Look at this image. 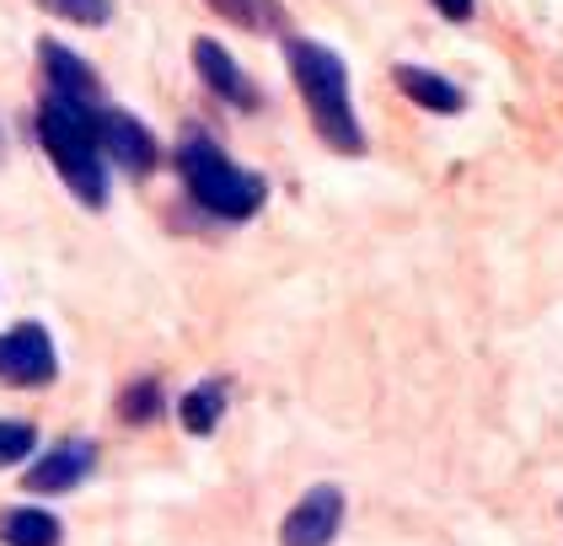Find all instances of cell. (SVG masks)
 <instances>
[{
    "mask_svg": "<svg viewBox=\"0 0 563 546\" xmlns=\"http://www.w3.org/2000/svg\"><path fill=\"white\" fill-rule=\"evenodd\" d=\"M290 76L301 86L306 108H311V124L317 134L333 145V151H344V156H360L365 151V129L354 119V102H349V70L344 59L333 54V48H322V43H290Z\"/></svg>",
    "mask_w": 563,
    "mask_h": 546,
    "instance_id": "1",
    "label": "cell"
},
{
    "mask_svg": "<svg viewBox=\"0 0 563 546\" xmlns=\"http://www.w3.org/2000/svg\"><path fill=\"white\" fill-rule=\"evenodd\" d=\"M38 134H44V151L54 156L59 177L76 188V199L97 210V204L108 199V171L97 161V151H102V140H97V113L48 97L44 108H38Z\"/></svg>",
    "mask_w": 563,
    "mask_h": 546,
    "instance_id": "2",
    "label": "cell"
},
{
    "mask_svg": "<svg viewBox=\"0 0 563 546\" xmlns=\"http://www.w3.org/2000/svg\"><path fill=\"white\" fill-rule=\"evenodd\" d=\"M183 177H188L194 204H205V210L220 214V220H247V214H258L263 193H268L263 177L242 171L220 145L199 140V134L183 145Z\"/></svg>",
    "mask_w": 563,
    "mask_h": 546,
    "instance_id": "3",
    "label": "cell"
},
{
    "mask_svg": "<svg viewBox=\"0 0 563 546\" xmlns=\"http://www.w3.org/2000/svg\"><path fill=\"white\" fill-rule=\"evenodd\" d=\"M59 370L54 343L38 322H16L11 333H0V380L11 386H48Z\"/></svg>",
    "mask_w": 563,
    "mask_h": 546,
    "instance_id": "4",
    "label": "cell"
},
{
    "mask_svg": "<svg viewBox=\"0 0 563 546\" xmlns=\"http://www.w3.org/2000/svg\"><path fill=\"white\" fill-rule=\"evenodd\" d=\"M339 525H344V493L333 482H322V488H311L301 504L285 514L279 546H333Z\"/></svg>",
    "mask_w": 563,
    "mask_h": 546,
    "instance_id": "5",
    "label": "cell"
},
{
    "mask_svg": "<svg viewBox=\"0 0 563 546\" xmlns=\"http://www.w3.org/2000/svg\"><path fill=\"white\" fill-rule=\"evenodd\" d=\"M38 65H44L48 76V97H59V102H70V108H91L97 102V76H91V65L81 59V54H70L65 43L44 38L38 43Z\"/></svg>",
    "mask_w": 563,
    "mask_h": 546,
    "instance_id": "6",
    "label": "cell"
},
{
    "mask_svg": "<svg viewBox=\"0 0 563 546\" xmlns=\"http://www.w3.org/2000/svg\"><path fill=\"white\" fill-rule=\"evenodd\" d=\"M97 140H102V151L124 171H134V177H145V171L156 167V140L145 134L140 119L119 113V108H113V113H97Z\"/></svg>",
    "mask_w": 563,
    "mask_h": 546,
    "instance_id": "7",
    "label": "cell"
},
{
    "mask_svg": "<svg viewBox=\"0 0 563 546\" xmlns=\"http://www.w3.org/2000/svg\"><path fill=\"white\" fill-rule=\"evenodd\" d=\"M194 65H199V76H205V86L216 91V97H225L231 108H258V86L242 76V65L220 48L216 38H199L194 43Z\"/></svg>",
    "mask_w": 563,
    "mask_h": 546,
    "instance_id": "8",
    "label": "cell"
},
{
    "mask_svg": "<svg viewBox=\"0 0 563 546\" xmlns=\"http://www.w3.org/2000/svg\"><path fill=\"white\" fill-rule=\"evenodd\" d=\"M91 461H97V450H91L87 439H70V445H54L44 461L27 466V493H65V488H76L81 477L91 471Z\"/></svg>",
    "mask_w": 563,
    "mask_h": 546,
    "instance_id": "9",
    "label": "cell"
},
{
    "mask_svg": "<svg viewBox=\"0 0 563 546\" xmlns=\"http://www.w3.org/2000/svg\"><path fill=\"white\" fill-rule=\"evenodd\" d=\"M397 86L419 102V108H430V113H462V91L445 81V76H434V70H419V65H397L391 70Z\"/></svg>",
    "mask_w": 563,
    "mask_h": 546,
    "instance_id": "10",
    "label": "cell"
},
{
    "mask_svg": "<svg viewBox=\"0 0 563 546\" xmlns=\"http://www.w3.org/2000/svg\"><path fill=\"white\" fill-rule=\"evenodd\" d=\"M59 520L44 509H5L0 514V542L5 546H59Z\"/></svg>",
    "mask_w": 563,
    "mask_h": 546,
    "instance_id": "11",
    "label": "cell"
},
{
    "mask_svg": "<svg viewBox=\"0 0 563 546\" xmlns=\"http://www.w3.org/2000/svg\"><path fill=\"white\" fill-rule=\"evenodd\" d=\"M220 419H225V386H220V380H205V386L183 391V402H177V423H183L188 434H216Z\"/></svg>",
    "mask_w": 563,
    "mask_h": 546,
    "instance_id": "12",
    "label": "cell"
},
{
    "mask_svg": "<svg viewBox=\"0 0 563 546\" xmlns=\"http://www.w3.org/2000/svg\"><path fill=\"white\" fill-rule=\"evenodd\" d=\"M225 22L247 27V33H279L285 27V5L279 0H210Z\"/></svg>",
    "mask_w": 563,
    "mask_h": 546,
    "instance_id": "13",
    "label": "cell"
},
{
    "mask_svg": "<svg viewBox=\"0 0 563 546\" xmlns=\"http://www.w3.org/2000/svg\"><path fill=\"white\" fill-rule=\"evenodd\" d=\"M33 456V423H0V466L11 461H27Z\"/></svg>",
    "mask_w": 563,
    "mask_h": 546,
    "instance_id": "14",
    "label": "cell"
},
{
    "mask_svg": "<svg viewBox=\"0 0 563 546\" xmlns=\"http://www.w3.org/2000/svg\"><path fill=\"white\" fill-rule=\"evenodd\" d=\"M156 402H162V391H156V380H140V386H130L124 397H119V413L130 423H145L151 413H156Z\"/></svg>",
    "mask_w": 563,
    "mask_h": 546,
    "instance_id": "15",
    "label": "cell"
},
{
    "mask_svg": "<svg viewBox=\"0 0 563 546\" xmlns=\"http://www.w3.org/2000/svg\"><path fill=\"white\" fill-rule=\"evenodd\" d=\"M44 5L59 11V16H70V22H87V27H97V22L113 16V0H44Z\"/></svg>",
    "mask_w": 563,
    "mask_h": 546,
    "instance_id": "16",
    "label": "cell"
},
{
    "mask_svg": "<svg viewBox=\"0 0 563 546\" xmlns=\"http://www.w3.org/2000/svg\"><path fill=\"white\" fill-rule=\"evenodd\" d=\"M440 5V16H451V22H467L473 16V0H434Z\"/></svg>",
    "mask_w": 563,
    "mask_h": 546,
    "instance_id": "17",
    "label": "cell"
}]
</instances>
